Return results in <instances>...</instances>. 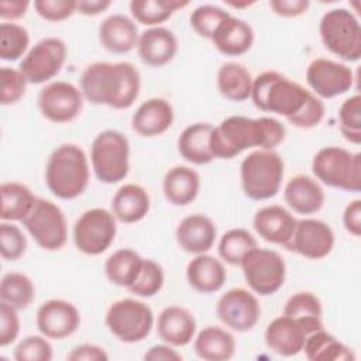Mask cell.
Returning <instances> with one entry per match:
<instances>
[{"label": "cell", "mask_w": 361, "mask_h": 361, "mask_svg": "<svg viewBox=\"0 0 361 361\" xmlns=\"http://www.w3.org/2000/svg\"><path fill=\"white\" fill-rule=\"evenodd\" d=\"M250 97L261 111L279 114L302 130L316 127L324 117V104L319 97L275 71H265L252 80Z\"/></svg>", "instance_id": "cell-1"}, {"label": "cell", "mask_w": 361, "mask_h": 361, "mask_svg": "<svg viewBox=\"0 0 361 361\" xmlns=\"http://www.w3.org/2000/svg\"><path fill=\"white\" fill-rule=\"evenodd\" d=\"M285 126L274 117L230 116L213 127L210 149L214 158L230 159L254 147L274 149L285 140Z\"/></svg>", "instance_id": "cell-2"}, {"label": "cell", "mask_w": 361, "mask_h": 361, "mask_svg": "<svg viewBox=\"0 0 361 361\" xmlns=\"http://www.w3.org/2000/svg\"><path fill=\"white\" fill-rule=\"evenodd\" d=\"M141 76L130 62H94L80 76V92L93 104L128 109L138 97Z\"/></svg>", "instance_id": "cell-3"}, {"label": "cell", "mask_w": 361, "mask_h": 361, "mask_svg": "<svg viewBox=\"0 0 361 361\" xmlns=\"http://www.w3.org/2000/svg\"><path fill=\"white\" fill-rule=\"evenodd\" d=\"M45 182L59 199L80 196L89 183V162L85 151L76 144L56 147L47 161Z\"/></svg>", "instance_id": "cell-4"}, {"label": "cell", "mask_w": 361, "mask_h": 361, "mask_svg": "<svg viewBox=\"0 0 361 361\" xmlns=\"http://www.w3.org/2000/svg\"><path fill=\"white\" fill-rule=\"evenodd\" d=\"M241 188L252 200L274 197L283 179V161L274 149H257L248 154L240 165Z\"/></svg>", "instance_id": "cell-5"}, {"label": "cell", "mask_w": 361, "mask_h": 361, "mask_svg": "<svg viewBox=\"0 0 361 361\" xmlns=\"http://www.w3.org/2000/svg\"><path fill=\"white\" fill-rule=\"evenodd\" d=\"M313 175L330 188L361 190V154L330 145L319 149L312 161Z\"/></svg>", "instance_id": "cell-6"}, {"label": "cell", "mask_w": 361, "mask_h": 361, "mask_svg": "<svg viewBox=\"0 0 361 361\" xmlns=\"http://www.w3.org/2000/svg\"><path fill=\"white\" fill-rule=\"evenodd\" d=\"M319 34L326 49L347 62L361 58V25L347 8L326 11L319 24Z\"/></svg>", "instance_id": "cell-7"}, {"label": "cell", "mask_w": 361, "mask_h": 361, "mask_svg": "<svg viewBox=\"0 0 361 361\" xmlns=\"http://www.w3.org/2000/svg\"><path fill=\"white\" fill-rule=\"evenodd\" d=\"M130 144L117 130H104L96 135L90 148V162L96 178L103 183L123 180L130 169Z\"/></svg>", "instance_id": "cell-8"}, {"label": "cell", "mask_w": 361, "mask_h": 361, "mask_svg": "<svg viewBox=\"0 0 361 361\" xmlns=\"http://www.w3.org/2000/svg\"><path fill=\"white\" fill-rule=\"evenodd\" d=\"M154 324L151 307L137 299L126 298L110 305L106 313V326L120 341L138 343L144 340Z\"/></svg>", "instance_id": "cell-9"}, {"label": "cell", "mask_w": 361, "mask_h": 361, "mask_svg": "<svg viewBox=\"0 0 361 361\" xmlns=\"http://www.w3.org/2000/svg\"><path fill=\"white\" fill-rule=\"evenodd\" d=\"M21 223L42 250H61L66 243L68 226L65 214L51 200L37 197L31 212Z\"/></svg>", "instance_id": "cell-10"}, {"label": "cell", "mask_w": 361, "mask_h": 361, "mask_svg": "<svg viewBox=\"0 0 361 361\" xmlns=\"http://www.w3.org/2000/svg\"><path fill=\"white\" fill-rule=\"evenodd\" d=\"M240 267L250 289L261 296H269L285 282V261L279 252L268 248L251 250Z\"/></svg>", "instance_id": "cell-11"}, {"label": "cell", "mask_w": 361, "mask_h": 361, "mask_svg": "<svg viewBox=\"0 0 361 361\" xmlns=\"http://www.w3.org/2000/svg\"><path fill=\"white\" fill-rule=\"evenodd\" d=\"M111 212L94 207L83 212L73 226V243L86 255L104 252L114 241L117 226Z\"/></svg>", "instance_id": "cell-12"}, {"label": "cell", "mask_w": 361, "mask_h": 361, "mask_svg": "<svg viewBox=\"0 0 361 361\" xmlns=\"http://www.w3.org/2000/svg\"><path fill=\"white\" fill-rule=\"evenodd\" d=\"M66 59V44L56 37L39 39L23 58L20 72L28 83L41 85L55 78Z\"/></svg>", "instance_id": "cell-13"}, {"label": "cell", "mask_w": 361, "mask_h": 361, "mask_svg": "<svg viewBox=\"0 0 361 361\" xmlns=\"http://www.w3.org/2000/svg\"><path fill=\"white\" fill-rule=\"evenodd\" d=\"M41 114L52 123L73 121L83 109V94L72 83L56 80L41 89L38 94Z\"/></svg>", "instance_id": "cell-14"}, {"label": "cell", "mask_w": 361, "mask_h": 361, "mask_svg": "<svg viewBox=\"0 0 361 361\" xmlns=\"http://www.w3.org/2000/svg\"><path fill=\"white\" fill-rule=\"evenodd\" d=\"M216 313L223 324L234 331L251 330L261 314L258 299L244 288L228 289L217 302Z\"/></svg>", "instance_id": "cell-15"}, {"label": "cell", "mask_w": 361, "mask_h": 361, "mask_svg": "<svg viewBox=\"0 0 361 361\" xmlns=\"http://www.w3.org/2000/svg\"><path fill=\"white\" fill-rule=\"evenodd\" d=\"M306 82L312 90L324 99L347 93L353 87V71L337 61L317 58L306 69Z\"/></svg>", "instance_id": "cell-16"}, {"label": "cell", "mask_w": 361, "mask_h": 361, "mask_svg": "<svg viewBox=\"0 0 361 361\" xmlns=\"http://www.w3.org/2000/svg\"><path fill=\"white\" fill-rule=\"evenodd\" d=\"M334 247V233L331 227L317 219H302L296 221L295 231L285 245L309 259H322L327 257Z\"/></svg>", "instance_id": "cell-17"}, {"label": "cell", "mask_w": 361, "mask_h": 361, "mask_svg": "<svg viewBox=\"0 0 361 361\" xmlns=\"http://www.w3.org/2000/svg\"><path fill=\"white\" fill-rule=\"evenodd\" d=\"M79 324V310L63 299H49L37 310V327L47 338H66L78 330Z\"/></svg>", "instance_id": "cell-18"}, {"label": "cell", "mask_w": 361, "mask_h": 361, "mask_svg": "<svg viewBox=\"0 0 361 361\" xmlns=\"http://www.w3.org/2000/svg\"><path fill=\"white\" fill-rule=\"evenodd\" d=\"M175 234L179 247L185 252L199 255L207 252L213 247L217 228L210 217L195 213L179 221Z\"/></svg>", "instance_id": "cell-19"}, {"label": "cell", "mask_w": 361, "mask_h": 361, "mask_svg": "<svg viewBox=\"0 0 361 361\" xmlns=\"http://www.w3.org/2000/svg\"><path fill=\"white\" fill-rule=\"evenodd\" d=\"M296 221L298 220L285 207L271 204L255 213L252 226L262 240L285 247L295 231Z\"/></svg>", "instance_id": "cell-20"}, {"label": "cell", "mask_w": 361, "mask_h": 361, "mask_svg": "<svg viewBox=\"0 0 361 361\" xmlns=\"http://www.w3.org/2000/svg\"><path fill=\"white\" fill-rule=\"evenodd\" d=\"M307 334L300 323L289 316L275 317L265 330L267 347L283 357H292L303 350Z\"/></svg>", "instance_id": "cell-21"}, {"label": "cell", "mask_w": 361, "mask_h": 361, "mask_svg": "<svg viewBox=\"0 0 361 361\" xmlns=\"http://www.w3.org/2000/svg\"><path fill=\"white\" fill-rule=\"evenodd\" d=\"M137 51L145 65L159 68L169 63L176 55L178 39L165 27H151L140 35Z\"/></svg>", "instance_id": "cell-22"}, {"label": "cell", "mask_w": 361, "mask_h": 361, "mask_svg": "<svg viewBox=\"0 0 361 361\" xmlns=\"http://www.w3.org/2000/svg\"><path fill=\"white\" fill-rule=\"evenodd\" d=\"M157 331L164 343L172 347H183L195 337V316L182 306H168L158 316Z\"/></svg>", "instance_id": "cell-23"}, {"label": "cell", "mask_w": 361, "mask_h": 361, "mask_svg": "<svg viewBox=\"0 0 361 361\" xmlns=\"http://www.w3.org/2000/svg\"><path fill=\"white\" fill-rule=\"evenodd\" d=\"M173 123V109L169 102L152 97L138 106L131 118L133 130L141 137L164 134Z\"/></svg>", "instance_id": "cell-24"}, {"label": "cell", "mask_w": 361, "mask_h": 361, "mask_svg": "<svg viewBox=\"0 0 361 361\" xmlns=\"http://www.w3.org/2000/svg\"><path fill=\"white\" fill-rule=\"evenodd\" d=\"M138 28L135 23L124 14L106 17L99 27V41L111 54H127L138 44Z\"/></svg>", "instance_id": "cell-25"}, {"label": "cell", "mask_w": 361, "mask_h": 361, "mask_svg": "<svg viewBox=\"0 0 361 361\" xmlns=\"http://www.w3.org/2000/svg\"><path fill=\"white\" fill-rule=\"evenodd\" d=\"M283 199L293 212L313 214L324 204V190L316 179L307 175H296L288 180Z\"/></svg>", "instance_id": "cell-26"}, {"label": "cell", "mask_w": 361, "mask_h": 361, "mask_svg": "<svg viewBox=\"0 0 361 361\" xmlns=\"http://www.w3.org/2000/svg\"><path fill=\"white\" fill-rule=\"evenodd\" d=\"M210 39L223 55L240 56L252 47L254 31L243 18L230 16L217 27Z\"/></svg>", "instance_id": "cell-27"}, {"label": "cell", "mask_w": 361, "mask_h": 361, "mask_svg": "<svg viewBox=\"0 0 361 361\" xmlns=\"http://www.w3.org/2000/svg\"><path fill=\"white\" fill-rule=\"evenodd\" d=\"M189 285L200 293H214L220 290L227 279L223 262L212 255L199 254L186 267Z\"/></svg>", "instance_id": "cell-28"}, {"label": "cell", "mask_w": 361, "mask_h": 361, "mask_svg": "<svg viewBox=\"0 0 361 361\" xmlns=\"http://www.w3.org/2000/svg\"><path fill=\"white\" fill-rule=\"evenodd\" d=\"M200 189L199 173L185 165H176L171 168L162 182V190L165 199L173 206H186L192 203Z\"/></svg>", "instance_id": "cell-29"}, {"label": "cell", "mask_w": 361, "mask_h": 361, "mask_svg": "<svg viewBox=\"0 0 361 361\" xmlns=\"http://www.w3.org/2000/svg\"><path fill=\"white\" fill-rule=\"evenodd\" d=\"M149 212L147 190L135 183H126L117 189L111 199V213L121 223H137Z\"/></svg>", "instance_id": "cell-30"}, {"label": "cell", "mask_w": 361, "mask_h": 361, "mask_svg": "<svg viewBox=\"0 0 361 361\" xmlns=\"http://www.w3.org/2000/svg\"><path fill=\"white\" fill-rule=\"evenodd\" d=\"M213 126L209 123H195L188 126L178 138V149L183 159L195 165H206L214 159L210 149V135Z\"/></svg>", "instance_id": "cell-31"}, {"label": "cell", "mask_w": 361, "mask_h": 361, "mask_svg": "<svg viewBox=\"0 0 361 361\" xmlns=\"http://www.w3.org/2000/svg\"><path fill=\"white\" fill-rule=\"evenodd\" d=\"M195 353L206 361H226L234 355V337L217 326L204 327L195 338Z\"/></svg>", "instance_id": "cell-32"}, {"label": "cell", "mask_w": 361, "mask_h": 361, "mask_svg": "<svg viewBox=\"0 0 361 361\" xmlns=\"http://www.w3.org/2000/svg\"><path fill=\"white\" fill-rule=\"evenodd\" d=\"M252 76L248 69L237 62H226L217 71V89L231 102H244L251 96Z\"/></svg>", "instance_id": "cell-33"}, {"label": "cell", "mask_w": 361, "mask_h": 361, "mask_svg": "<svg viewBox=\"0 0 361 361\" xmlns=\"http://www.w3.org/2000/svg\"><path fill=\"white\" fill-rule=\"evenodd\" d=\"M310 361H354L355 355L351 348L338 341L324 329L309 334L305 340L303 350Z\"/></svg>", "instance_id": "cell-34"}, {"label": "cell", "mask_w": 361, "mask_h": 361, "mask_svg": "<svg viewBox=\"0 0 361 361\" xmlns=\"http://www.w3.org/2000/svg\"><path fill=\"white\" fill-rule=\"evenodd\" d=\"M283 314L298 320L307 336L324 329L322 322V303L312 292H298L292 295L285 303Z\"/></svg>", "instance_id": "cell-35"}, {"label": "cell", "mask_w": 361, "mask_h": 361, "mask_svg": "<svg viewBox=\"0 0 361 361\" xmlns=\"http://www.w3.org/2000/svg\"><path fill=\"white\" fill-rule=\"evenodd\" d=\"M144 258L130 248L114 251L104 262V274L107 279L121 288H130L142 267Z\"/></svg>", "instance_id": "cell-36"}, {"label": "cell", "mask_w": 361, "mask_h": 361, "mask_svg": "<svg viewBox=\"0 0 361 361\" xmlns=\"http://www.w3.org/2000/svg\"><path fill=\"white\" fill-rule=\"evenodd\" d=\"M1 195V213L3 221L23 220L32 209L37 197L31 189L20 182H4L0 186Z\"/></svg>", "instance_id": "cell-37"}, {"label": "cell", "mask_w": 361, "mask_h": 361, "mask_svg": "<svg viewBox=\"0 0 361 361\" xmlns=\"http://www.w3.org/2000/svg\"><path fill=\"white\" fill-rule=\"evenodd\" d=\"M188 4V1L179 0H133L130 3V11L140 24L158 27L178 8L186 7Z\"/></svg>", "instance_id": "cell-38"}, {"label": "cell", "mask_w": 361, "mask_h": 361, "mask_svg": "<svg viewBox=\"0 0 361 361\" xmlns=\"http://www.w3.org/2000/svg\"><path fill=\"white\" fill-rule=\"evenodd\" d=\"M0 299L17 310L27 309L35 299V286L25 274L8 272L0 282Z\"/></svg>", "instance_id": "cell-39"}, {"label": "cell", "mask_w": 361, "mask_h": 361, "mask_svg": "<svg viewBox=\"0 0 361 361\" xmlns=\"http://www.w3.org/2000/svg\"><path fill=\"white\" fill-rule=\"evenodd\" d=\"M257 248V240L245 228H231L219 241V255L230 265H240L244 257Z\"/></svg>", "instance_id": "cell-40"}, {"label": "cell", "mask_w": 361, "mask_h": 361, "mask_svg": "<svg viewBox=\"0 0 361 361\" xmlns=\"http://www.w3.org/2000/svg\"><path fill=\"white\" fill-rule=\"evenodd\" d=\"M30 45L28 31L14 23L0 24V58L3 61H17L25 56Z\"/></svg>", "instance_id": "cell-41"}, {"label": "cell", "mask_w": 361, "mask_h": 361, "mask_svg": "<svg viewBox=\"0 0 361 361\" xmlns=\"http://www.w3.org/2000/svg\"><path fill=\"white\" fill-rule=\"evenodd\" d=\"M338 127L341 135L353 142H361V96L357 93L345 99L338 109Z\"/></svg>", "instance_id": "cell-42"}, {"label": "cell", "mask_w": 361, "mask_h": 361, "mask_svg": "<svg viewBox=\"0 0 361 361\" xmlns=\"http://www.w3.org/2000/svg\"><path fill=\"white\" fill-rule=\"evenodd\" d=\"M164 279L162 267L152 259H144L138 276L128 290L141 298H151L162 289Z\"/></svg>", "instance_id": "cell-43"}, {"label": "cell", "mask_w": 361, "mask_h": 361, "mask_svg": "<svg viewBox=\"0 0 361 361\" xmlns=\"http://www.w3.org/2000/svg\"><path fill=\"white\" fill-rule=\"evenodd\" d=\"M231 14L219 6L203 4L196 7L190 14V25L195 32L203 38L210 39L217 27Z\"/></svg>", "instance_id": "cell-44"}, {"label": "cell", "mask_w": 361, "mask_h": 361, "mask_svg": "<svg viewBox=\"0 0 361 361\" xmlns=\"http://www.w3.org/2000/svg\"><path fill=\"white\" fill-rule=\"evenodd\" d=\"M52 355V345L45 336H28L14 348V358L17 361H51Z\"/></svg>", "instance_id": "cell-45"}, {"label": "cell", "mask_w": 361, "mask_h": 361, "mask_svg": "<svg viewBox=\"0 0 361 361\" xmlns=\"http://www.w3.org/2000/svg\"><path fill=\"white\" fill-rule=\"evenodd\" d=\"M27 238L23 231L11 223L0 224V252L7 261H16L25 252Z\"/></svg>", "instance_id": "cell-46"}, {"label": "cell", "mask_w": 361, "mask_h": 361, "mask_svg": "<svg viewBox=\"0 0 361 361\" xmlns=\"http://www.w3.org/2000/svg\"><path fill=\"white\" fill-rule=\"evenodd\" d=\"M0 82H1V94L0 102L1 104H14L17 103L25 93L27 79L20 72V69L3 66L0 69Z\"/></svg>", "instance_id": "cell-47"}, {"label": "cell", "mask_w": 361, "mask_h": 361, "mask_svg": "<svg viewBox=\"0 0 361 361\" xmlns=\"http://www.w3.org/2000/svg\"><path fill=\"white\" fill-rule=\"evenodd\" d=\"M34 8L37 14L52 23L63 21L76 11L75 0H35Z\"/></svg>", "instance_id": "cell-48"}, {"label": "cell", "mask_w": 361, "mask_h": 361, "mask_svg": "<svg viewBox=\"0 0 361 361\" xmlns=\"http://www.w3.org/2000/svg\"><path fill=\"white\" fill-rule=\"evenodd\" d=\"M20 333V319L17 309L11 305L0 303V345L6 347L16 341Z\"/></svg>", "instance_id": "cell-49"}, {"label": "cell", "mask_w": 361, "mask_h": 361, "mask_svg": "<svg viewBox=\"0 0 361 361\" xmlns=\"http://www.w3.org/2000/svg\"><path fill=\"white\" fill-rule=\"evenodd\" d=\"M310 3L307 0H271L269 7L276 16L292 18L302 16L309 8Z\"/></svg>", "instance_id": "cell-50"}, {"label": "cell", "mask_w": 361, "mask_h": 361, "mask_svg": "<svg viewBox=\"0 0 361 361\" xmlns=\"http://www.w3.org/2000/svg\"><path fill=\"white\" fill-rule=\"evenodd\" d=\"M66 360L69 361H107V353L94 344H80L75 347L68 355Z\"/></svg>", "instance_id": "cell-51"}, {"label": "cell", "mask_w": 361, "mask_h": 361, "mask_svg": "<svg viewBox=\"0 0 361 361\" xmlns=\"http://www.w3.org/2000/svg\"><path fill=\"white\" fill-rule=\"evenodd\" d=\"M343 224L350 234H353L354 237H360L361 234V200L360 199H355L345 206L343 213Z\"/></svg>", "instance_id": "cell-52"}, {"label": "cell", "mask_w": 361, "mask_h": 361, "mask_svg": "<svg viewBox=\"0 0 361 361\" xmlns=\"http://www.w3.org/2000/svg\"><path fill=\"white\" fill-rule=\"evenodd\" d=\"M30 1L27 0H0V18L18 20L25 16Z\"/></svg>", "instance_id": "cell-53"}, {"label": "cell", "mask_w": 361, "mask_h": 361, "mask_svg": "<svg viewBox=\"0 0 361 361\" xmlns=\"http://www.w3.org/2000/svg\"><path fill=\"white\" fill-rule=\"evenodd\" d=\"M144 360L151 361H180L182 355L176 353L169 344H157L152 345L145 354Z\"/></svg>", "instance_id": "cell-54"}, {"label": "cell", "mask_w": 361, "mask_h": 361, "mask_svg": "<svg viewBox=\"0 0 361 361\" xmlns=\"http://www.w3.org/2000/svg\"><path fill=\"white\" fill-rule=\"evenodd\" d=\"M111 6L110 0H79L76 1V11L83 16H97Z\"/></svg>", "instance_id": "cell-55"}, {"label": "cell", "mask_w": 361, "mask_h": 361, "mask_svg": "<svg viewBox=\"0 0 361 361\" xmlns=\"http://www.w3.org/2000/svg\"><path fill=\"white\" fill-rule=\"evenodd\" d=\"M226 4H228V6H231V7H235V8H240V7H247V6H251L252 4V1H245V3H233V1H227Z\"/></svg>", "instance_id": "cell-56"}]
</instances>
